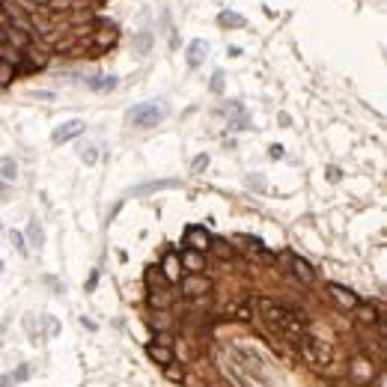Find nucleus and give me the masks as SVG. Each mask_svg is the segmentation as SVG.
<instances>
[{
  "instance_id": "f257e3e1",
  "label": "nucleus",
  "mask_w": 387,
  "mask_h": 387,
  "mask_svg": "<svg viewBox=\"0 0 387 387\" xmlns=\"http://www.w3.org/2000/svg\"><path fill=\"white\" fill-rule=\"evenodd\" d=\"M256 304V310H259V316L274 328V331H280V334H286V337H301V334H307V316L304 313H295V310H289V307H283V304H277V301H271V298H256L253 301Z\"/></svg>"
},
{
  "instance_id": "f03ea898",
  "label": "nucleus",
  "mask_w": 387,
  "mask_h": 387,
  "mask_svg": "<svg viewBox=\"0 0 387 387\" xmlns=\"http://www.w3.org/2000/svg\"><path fill=\"white\" fill-rule=\"evenodd\" d=\"M298 345H301V358H304L310 366L328 369V366L334 363V355H331V348L325 345V339H319V337H313V334H301Z\"/></svg>"
},
{
  "instance_id": "7ed1b4c3",
  "label": "nucleus",
  "mask_w": 387,
  "mask_h": 387,
  "mask_svg": "<svg viewBox=\"0 0 387 387\" xmlns=\"http://www.w3.org/2000/svg\"><path fill=\"white\" fill-rule=\"evenodd\" d=\"M128 116H131V122H134L137 128H152V125H158V122H161L164 110L155 104V101H146V104H137Z\"/></svg>"
},
{
  "instance_id": "20e7f679",
  "label": "nucleus",
  "mask_w": 387,
  "mask_h": 387,
  "mask_svg": "<svg viewBox=\"0 0 387 387\" xmlns=\"http://www.w3.org/2000/svg\"><path fill=\"white\" fill-rule=\"evenodd\" d=\"M328 292H331V298L339 304V307H345V310H355L358 304H361V298L348 289V286H342V283H328Z\"/></svg>"
},
{
  "instance_id": "39448f33",
  "label": "nucleus",
  "mask_w": 387,
  "mask_h": 387,
  "mask_svg": "<svg viewBox=\"0 0 387 387\" xmlns=\"http://www.w3.org/2000/svg\"><path fill=\"white\" fill-rule=\"evenodd\" d=\"M185 239H188V247H191V250H200V253H203V250L212 247V236H209L203 226H188V236H185Z\"/></svg>"
},
{
  "instance_id": "423d86ee",
  "label": "nucleus",
  "mask_w": 387,
  "mask_h": 387,
  "mask_svg": "<svg viewBox=\"0 0 387 387\" xmlns=\"http://www.w3.org/2000/svg\"><path fill=\"white\" fill-rule=\"evenodd\" d=\"M289 268H292V274L301 280V283H313L316 280V271H313V265H310L307 259H301V256H289Z\"/></svg>"
},
{
  "instance_id": "0eeeda50",
  "label": "nucleus",
  "mask_w": 387,
  "mask_h": 387,
  "mask_svg": "<svg viewBox=\"0 0 387 387\" xmlns=\"http://www.w3.org/2000/svg\"><path fill=\"white\" fill-rule=\"evenodd\" d=\"M209 289H212L209 277H200V274H188V277L182 280V292H185V295H191V298H197V295H206Z\"/></svg>"
},
{
  "instance_id": "6e6552de",
  "label": "nucleus",
  "mask_w": 387,
  "mask_h": 387,
  "mask_svg": "<svg viewBox=\"0 0 387 387\" xmlns=\"http://www.w3.org/2000/svg\"><path fill=\"white\" fill-rule=\"evenodd\" d=\"M84 122L81 120H72V122H66V125H60L57 131H54V143H66V140H72V137H77V134H84Z\"/></svg>"
},
{
  "instance_id": "1a4fd4ad",
  "label": "nucleus",
  "mask_w": 387,
  "mask_h": 387,
  "mask_svg": "<svg viewBox=\"0 0 387 387\" xmlns=\"http://www.w3.org/2000/svg\"><path fill=\"white\" fill-rule=\"evenodd\" d=\"M146 352H149V358L158 363V366H167V363H173L176 358H173V348L170 345H158V342H149L146 345Z\"/></svg>"
},
{
  "instance_id": "9d476101",
  "label": "nucleus",
  "mask_w": 387,
  "mask_h": 387,
  "mask_svg": "<svg viewBox=\"0 0 387 387\" xmlns=\"http://www.w3.org/2000/svg\"><path fill=\"white\" fill-rule=\"evenodd\" d=\"M164 280L167 283H179L182 280V262L176 253H167L164 256Z\"/></svg>"
},
{
  "instance_id": "9b49d317",
  "label": "nucleus",
  "mask_w": 387,
  "mask_h": 387,
  "mask_svg": "<svg viewBox=\"0 0 387 387\" xmlns=\"http://www.w3.org/2000/svg\"><path fill=\"white\" fill-rule=\"evenodd\" d=\"M188 271H191V274H200V271L206 268V262H203V256H200V250H182V259H179Z\"/></svg>"
},
{
  "instance_id": "f8f14e48",
  "label": "nucleus",
  "mask_w": 387,
  "mask_h": 387,
  "mask_svg": "<svg viewBox=\"0 0 387 387\" xmlns=\"http://www.w3.org/2000/svg\"><path fill=\"white\" fill-rule=\"evenodd\" d=\"M355 313H358V322H363V325H375V322L381 319V316H378V310H375L372 304H363V301L355 307Z\"/></svg>"
},
{
  "instance_id": "ddd939ff",
  "label": "nucleus",
  "mask_w": 387,
  "mask_h": 387,
  "mask_svg": "<svg viewBox=\"0 0 387 387\" xmlns=\"http://www.w3.org/2000/svg\"><path fill=\"white\" fill-rule=\"evenodd\" d=\"M209 54V45L203 42V39H197V42H191V48H188V63L191 66H200V60Z\"/></svg>"
},
{
  "instance_id": "4468645a",
  "label": "nucleus",
  "mask_w": 387,
  "mask_h": 387,
  "mask_svg": "<svg viewBox=\"0 0 387 387\" xmlns=\"http://www.w3.org/2000/svg\"><path fill=\"white\" fill-rule=\"evenodd\" d=\"M247 244H250V253L256 250V256H259L262 262H268V265H274V262H277V256H274V253H271V250H265L259 239H247Z\"/></svg>"
},
{
  "instance_id": "2eb2a0df",
  "label": "nucleus",
  "mask_w": 387,
  "mask_h": 387,
  "mask_svg": "<svg viewBox=\"0 0 387 387\" xmlns=\"http://www.w3.org/2000/svg\"><path fill=\"white\" fill-rule=\"evenodd\" d=\"M0 176H3V182H15L18 167H15V161H12V158H0Z\"/></svg>"
},
{
  "instance_id": "dca6fc26",
  "label": "nucleus",
  "mask_w": 387,
  "mask_h": 387,
  "mask_svg": "<svg viewBox=\"0 0 387 387\" xmlns=\"http://www.w3.org/2000/svg\"><path fill=\"white\" fill-rule=\"evenodd\" d=\"M15 81V66L6 63V60H0V87H9Z\"/></svg>"
},
{
  "instance_id": "f3484780",
  "label": "nucleus",
  "mask_w": 387,
  "mask_h": 387,
  "mask_svg": "<svg viewBox=\"0 0 387 387\" xmlns=\"http://www.w3.org/2000/svg\"><path fill=\"white\" fill-rule=\"evenodd\" d=\"M149 304L152 307H170V292L167 289H152L149 292Z\"/></svg>"
},
{
  "instance_id": "a211bd4d",
  "label": "nucleus",
  "mask_w": 387,
  "mask_h": 387,
  "mask_svg": "<svg viewBox=\"0 0 387 387\" xmlns=\"http://www.w3.org/2000/svg\"><path fill=\"white\" fill-rule=\"evenodd\" d=\"M232 316H236L239 322H247V319H253V304H250V301H242L236 310H232Z\"/></svg>"
},
{
  "instance_id": "6ab92c4d",
  "label": "nucleus",
  "mask_w": 387,
  "mask_h": 387,
  "mask_svg": "<svg viewBox=\"0 0 387 387\" xmlns=\"http://www.w3.org/2000/svg\"><path fill=\"white\" fill-rule=\"evenodd\" d=\"M90 87H93V90H113V87H116V77H113V74H110V77H107V74H101V77H93V81H90Z\"/></svg>"
},
{
  "instance_id": "aec40b11",
  "label": "nucleus",
  "mask_w": 387,
  "mask_h": 387,
  "mask_svg": "<svg viewBox=\"0 0 387 387\" xmlns=\"http://www.w3.org/2000/svg\"><path fill=\"white\" fill-rule=\"evenodd\" d=\"M0 60H6V63L15 66V63H18V51H12L6 42H0Z\"/></svg>"
},
{
  "instance_id": "412c9836",
  "label": "nucleus",
  "mask_w": 387,
  "mask_h": 387,
  "mask_svg": "<svg viewBox=\"0 0 387 387\" xmlns=\"http://www.w3.org/2000/svg\"><path fill=\"white\" fill-rule=\"evenodd\" d=\"M220 24H236V27H242L244 18H242V15H232V12H223V15H220Z\"/></svg>"
},
{
  "instance_id": "4be33fe9",
  "label": "nucleus",
  "mask_w": 387,
  "mask_h": 387,
  "mask_svg": "<svg viewBox=\"0 0 387 387\" xmlns=\"http://www.w3.org/2000/svg\"><path fill=\"white\" fill-rule=\"evenodd\" d=\"M81 158H84L87 164H96V158H98V152H96V146H87V149L81 152Z\"/></svg>"
},
{
  "instance_id": "5701e85b",
  "label": "nucleus",
  "mask_w": 387,
  "mask_h": 387,
  "mask_svg": "<svg viewBox=\"0 0 387 387\" xmlns=\"http://www.w3.org/2000/svg\"><path fill=\"white\" fill-rule=\"evenodd\" d=\"M212 247H215L220 256H232V247H229L226 242H212Z\"/></svg>"
},
{
  "instance_id": "b1692460",
  "label": "nucleus",
  "mask_w": 387,
  "mask_h": 387,
  "mask_svg": "<svg viewBox=\"0 0 387 387\" xmlns=\"http://www.w3.org/2000/svg\"><path fill=\"white\" fill-rule=\"evenodd\" d=\"M164 372H167V378H173V381H182V372H179L173 363H167V366H164Z\"/></svg>"
},
{
  "instance_id": "393cba45",
  "label": "nucleus",
  "mask_w": 387,
  "mask_h": 387,
  "mask_svg": "<svg viewBox=\"0 0 387 387\" xmlns=\"http://www.w3.org/2000/svg\"><path fill=\"white\" fill-rule=\"evenodd\" d=\"M271 158H283V146H271Z\"/></svg>"
}]
</instances>
